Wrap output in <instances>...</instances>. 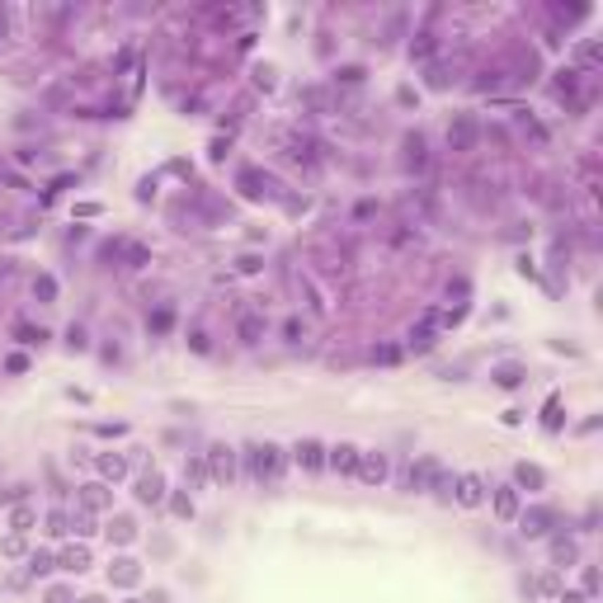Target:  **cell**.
<instances>
[{"instance_id": "1", "label": "cell", "mask_w": 603, "mask_h": 603, "mask_svg": "<svg viewBox=\"0 0 603 603\" xmlns=\"http://www.w3.org/2000/svg\"><path fill=\"white\" fill-rule=\"evenodd\" d=\"M240 458H245V476H250L254 486H278V481H283L287 453L278 443H245Z\"/></svg>"}, {"instance_id": "2", "label": "cell", "mask_w": 603, "mask_h": 603, "mask_svg": "<svg viewBox=\"0 0 603 603\" xmlns=\"http://www.w3.org/2000/svg\"><path fill=\"white\" fill-rule=\"evenodd\" d=\"M203 458H207V476L217 481V486H226V491H231V481H236V448L212 443Z\"/></svg>"}, {"instance_id": "3", "label": "cell", "mask_w": 603, "mask_h": 603, "mask_svg": "<svg viewBox=\"0 0 603 603\" xmlns=\"http://www.w3.org/2000/svg\"><path fill=\"white\" fill-rule=\"evenodd\" d=\"M481 142V127L472 113H458L453 123H448V151H458V156H467V151H476Z\"/></svg>"}, {"instance_id": "4", "label": "cell", "mask_w": 603, "mask_h": 603, "mask_svg": "<svg viewBox=\"0 0 603 603\" xmlns=\"http://www.w3.org/2000/svg\"><path fill=\"white\" fill-rule=\"evenodd\" d=\"M453 500H458L462 509L486 505V481H481L476 472H462V476H453Z\"/></svg>"}, {"instance_id": "5", "label": "cell", "mask_w": 603, "mask_h": 603, "mask_svg": "<svg viewBox=\"0 0 603 603\" xmlns=\"http://www.w3.org/2000/svg\"><path fill=\"white\" fill-rule=\"evenodd\" d=\"M439 476V458H420V462H410L406 472H401V491H429V481Z\"/></svg>"}, {"instance_id": "6", "label": "cell", "mask_w": 603, "mask_h": 603, "mask_svg": "<svg viewBox=\"0 0 603 603\" xmlns=\"http://www.w3.org/2000/svg\"><path fill=\"white\" fill-rule=\"evenodd\" d=\"M358 458H363V448H354V443L325 448V467H330V472H339V476H358Z\"/></svg>"}, {"instance_id": "7", "label": "cell", "mask_w": 603, "mask_h": 603, "mask_svg": "<svg viewBox=\"0 0 603 603\" xmlns=\"http://www.w3.org/2000/svg\"><path fill=\"white\" fill-rule=\"evenodd\" d=\"M292 462H297L302 472H311V476L325 472V443H320V439H302V443L292 448Z\"/></svg>"}, {"instance_id": "8", "label": "cell", "mask_w": 603, "mask_h": 603, "mask_svg": "<svg viewBox=\"0 0 603 603\" xmlns=\"http://www.w3.org/2000/svg\"><path fill=\"white\" fill-rule=\"evenodd\" d=\"M264 335H269L264 311H240V316H236V339H240V344H259Z\"/></svg>"}, {"instance_id": "9", "label": "cell", "mask_w": 603, "mask_h": 603, "mask_svg": "<svg viewBox=\"0 0 603 603\" xmlns=\"http://www.w3.org/2000/svg\"><path fill=\"white\" fill-rule=\"evenodd\" d=\"M491 505H495V519H500V524H514V519H519V486H495Z\"/></svg>"}, {"instance_id": "10", "label": "cell", "mask_w": 603, "mask_h": 603, "mask_svg": "<svg viewBox=\"0 0 603 603\" xmlns=\"http://www.w3.org/2000/svg\"><path fill=\"white\" fill-rule=\"evenodd\" d=\"M387 472H391V467H387V453H377V448L358 458V481H368V486H382Z\"/></svg>"}, {"instance_id": "11", "label": "cell", "mask_w": 603, "mask_h": 603, "mask_svg": "<svg viewBox=\"0 0 603 603\" xmlns=\"http://www.w3.org/2000/svg\"><path fill=\"white\" fill-rule=\"evenodd\" d=\"M401 151H406V170H415V175H424L429 170V146H424L420 132H410V137L401 142Z\"/></svg>"}, {"instance_id": "12", "label": "cell", "mask_w": 603, "mask_h": 603, "mask_svg": "<svg viewBox=\"0 0 603 603\" xmlns=\"http://www.w3.org/2000/svg\"><path fill=\"white\" fill-rule=\"evenodd\" d=\"M519 524H524V538H542L547 528L556 524V509H528V514H519Z\"/></svg>"}, {"instance_id": "13", "label": "cell", "mask_w": 603, "mask_h": 603, "mask_svg": "<svg viewBox=\"0 0 603 603\" xmlns=\"http://www.w3.org/2000/svg\"><path fill=\"white\" fill-rule=\"evenodd\" d=\"M137 500H142V505H160V500H165V476H160V472L137 476Z\"/></svg>"}, {"instance_id": "14", "label": "cell", "mask_w": 603, "mask_h": 603, "mask_svg": "<svg viewBox=\"0 0 603 603\" xmlns=\"http://www.w3.org/2000/svg\"><path fill=\"white\" fill-rule=\"evenodd\" d=\"M434 52H439V33H434V29H420V33L410 38V62H429Z\"/></svg>"}, {"instance_id": "15", "label": "cell", "mask_w": 603, "mask_h": 603, "mask_svg": "<svg viewBox=\"0 0 603 603\" xmlns=\"http://www.w3.org/2000/svg\"><path fill=\"white\" fill-rule=\"evenodd\" d=\"M495 377V387H505V391H514V387H524V377H528V368L524 363H500L491 372Z\"/></svg>"}, {"instance_id": "16", "label": "cell", "mask_w": 603, "mask_h": 603, "mask_svg": "<svg viewBox=\"0 0 603 603\" xmlns=\"http://www.w3.org/2000/svg\"><path fill=\"white\" fill-rule=\"evenodd\" d=\"M269 189H273V179H264L259 170H240V193L245 198H264Z\"/></svg>"}, {"instance_id": "17", "label": "cell", "mask_w": 603, "mask_h": 603, "mask_svg": "<svg viewBox=\"0 0 603 603\" xmlns=\"http://www.w3.org/2000/svg\"><path fill=\"white\" fill-rule=\"evenodd\" d=\"M580 95V71L575 66H561L556 71V99H575Z\"/></svg>"}, {"instance_id": "18", "label": "cell", "mask_w": 603, "mask_h": 603, "mask_svg": "<svg viewBox=\"0 0 603 603\" xmlns=\"http://www.w3.org/2000/svg\"><path fill=\"white\" fill-rule=\"evenodd\" d=\"M146 264H151V245L127 240V245H123V269H146Z\"/></svg>"}, {"instance_id": "19", "label": "cell", "mask_w": 603, "mask_h": 603, "mask_svg": "<svg viewBox=\"0 0 603 603\" xmlns=\"http://www.w3.org/2000/svg\"><path fill=\"white\" fill-rule=\"evenodd\" d=\"M109 575L118 580V585H127V589H132L137 580H142V571H137V561H132V556H118V561L109 566Z\"/></svg>"}, {"instance_id": "20", "label": "cell", "mask_w": 603, "mask_h": 603, "mask_svg": "<svg viewBox=\"0 0 603 603\" xmlns=\"http://www.w3.org/2000/svg\"><path fill=\"white\" fill-rule=\"evenodd\" d=\"M33 524H38V509H33L29 500H19V505L10 509V528H15V533H29Z\"/></svg>"}, {"instance_id": "21", "label": "cell", "mask_w": 603, "mask_h": 603, "mask_svg": "<svg viewBox=\"0 0 603 603\" xmlns=\"http://www.w3.org/2000/svg\"><path fill=\"white\" fill-rule=\"evenodd\" d=\"M184 476H189V486H193V491H203L207 481H212V476H207V458H203V453H193V458L184 462Z\"/></svg>"}, {"instance_id": "22", "label": "cell", "mask_w": 603, "mask_h": 603, "mask_svg": "<svg viewBox=\"0 0 603 603\" xmlns=\"http://www.w3.org/2000/svg\"><path fill=\"white\" fill-rule=\"evenodd\" d=\"M57 566H62V571H90V552H85V547H66L62 556H57Z\"/></svg>"}, {"instance_id": "23", "label": "cell", "mask_w": 603, "mask_h": 603, "mask_svg": "<svg viewBox=\"0 0 603 603\" xmlns=\"http://www.w3.org/2000/svg\"><path fill=\"white\" fill-rule=\"evenodd\" d=\"M514 481H519V486H528V491H542V486H547L542 467H533V462H519V467H514Z\"/></svg>"}, {"instance_id": "24", "label": "cell", "mask_w": 603, "mask_h": 603, "mask_svg": "<svg viewBox=\"0 0 603 603\" xmlns=\"http://www.w3.org/2000/svg\"><path fill=\"white\" fill-rule=\"evenodd\" d=\"M99 476L123 481L127 476V458H118V453H99Z\"/></svg>"}, {"instance_id": "25", "label": "cell", "mask_w": 603, "mask_h": 603, "mask_svg": "<svg viewBox=\"0 0 603 603\" xmlns=\"http://www.w3.org/2000/svg\"><path fill=\"white\" fill-rule=\"evenodd\" d=\"M10 335H15L19 344H29V349H33V344H43V339H48V330H43V325H29V320H15V330H10Z\"/></svg>"}, {"instance_id": "26", "label": "cell", "mask_w": 603, "mask_h": 603, "mask_svg": "<svg viewBox=\"0 0 603 603\" xmlns=\"http://www.w3.org/2000/svg\"><path fill=\"white\" fill-rule=\"evenodd\" d=\"M575 62H580V76H585V71H594V66H599V43H594V38H585V43L575 48Z\"/></svg>"}, {"instance_id": "27", "label": "cell", "mask_w": 603, "mask_h": 603, "mask_svg": "<svg viewBox=\"0 0 603 603\" xmlns=\"http://www.w3.org/2000/svg\"><path fill=\"white\" fill-rule=\"evenodd\" d=\"M104 505H109L104 486H80V509H90V514H95V509H104Z\"/></svg>"}, {"instance_id": "28", "label": "cell", "mask_w": 603, "mask_h": 603, "mask_svg": "<svg viewBox=\"0 0 603 603\" xmlns=\"http://www.w3.org/2000/svg\"><path fill=\"white\" fill-rule=\"evenodd\" d=\"M33 297L38 302H57V278H52V273H38V278H33Z\"/></svg>"}, {"instance_id": "29", "label": "cell", "mask_w": 603, "mask_h": 603, "mask_svg": "<svg viewBox=\"0 0 603 603\" xmlns=\"http://www.w3.org/2000/svg\"><path fill=\"white\" fill-rule=\"evenodd\" d=\"M589 5H552V19L556 24H575V19H585Z\"/></svg>"}, {"instance_id": "30", "label": "cell", "mask_w": 603, "mask_h": 603, "mask_svg": "<svg viewBox=\"0 0 603 603\" xmlns=\"http://www.w3.org/2000/svg\"><path fill=\"white\" fill-rule=\"evenodd\" d=\"M528 585H533V594H552L556 599V594H561V575L547 571V575H538V580H528Z\"/></svg>"}, {"instance_id": "31", "label": "cell", "mask_w": 603, "mask_h": 603, "mask_svg": "<svg viewBox=\"0 0 603 603\" xmlns=\"http://www.w3.org/2000/svg\"><path fill=\"white\" fill-rule=\"evenodd\" d=\"M575 556H580V552H575L571 538H552V561H556V566H566V561H575Z\"/></svg>"}, {"instance_id": "32", "label": "cell", "mask_w": 603, "mask_h": 603, "mask_svg": "<svg viewBox=\"0 0 603 603\" xmlns=\"http://www.w3.org/2000/svg\"><path fill=\"white\" fill-rule=\"evenodd\" d=\"M109 538H113V542H132V538H137V524H132V519H113V524H109Z\"/></svg>"}, {"instance_id": "33", "label": "cell", "mask_w": 603, "mask_h": 603, "mask_svg": "<svg viewBox=\"0 0 603 603\" xmlns=\"http://www.w3.org/2000/svg\"><path fill=\"white\" fill-rule=\"evenodd\" d=\"M429 85H434V90H448V85H453V71H448L443 62H429Z\"/></svg>"}, {"instance_id": "34", "label": "cell", "mask_w": 603, "mask_h": 603, "mask_svg": "<svg viewBox=\"0 0 603 603\" xmlns=\"http://www.w3.org/2000/svg\"><path fill=\"white\" fill-rule=\"evenodd\" d=\"M48 533H52V538H66V533H71V514L52 509V514H48Z\"/></svg>"}, {"instance_id": "35", "label": "cell", "mask_w": 603, "mask_h": 603, "mask_svg": "<svg viewBox=\"0 0 603 603\" xmlns=\"http://www.w3.org/2000/svg\"><path fill=\"white\" fill-rule=\"evenodd\" d=\"M52 566H57V556H48V552H33L29 556V575H33V580H38V575H48Z\"/></svg>"}, {"instance_id": "36", "label": "cell", "mask_w": 603, "mask_h": 603, "mask_svg": "<svg viewBox=\"0 0 603 603\" xmlns=\"http://www.w3.org/2000/svg\"><path fill=\"white\" fill-rule=\"evenodd\" d=\"M71 533H80V538H90V533H95V519H90V509L71 514Z\"/></svg>"}, {"instance_id": "37", "label": "cell", "mask_w": 603, "mask_h": 603, "mask_svg": "<svg viewBox=\"0 0 603 603\" xmlns=\"http://www.w3.org/2000/svg\"><path fill=\"white\" fill-rule=\"evenodd\" d=\"M410 349H415V354H429V349H434V330H424V325H420V330H410Z\"/></svg>"}, {"instance_id": "38", "label": "cell", "mask_w": 603, "mask_h": 603, "mask_svg": "<svg viewBox=\"0 0 603 603\" xmlns=\"http://www.w3.org/2000/svg\"><path fill=\"white\" fill-rule=\"evenodd\" d=\"M542 424L552 429V434L561 429V396H552V401H547V410H542Z\"/></svg>"}, {"instance_id": "39", "label": "cell", "mask_w": 603, "mask_h": 603, "mask_svg": "<svg viewBox=\"0 0 603 603\" xmlns=\"http://www.w3.org/2000/svg\"><path fill=\"white\" fill-rule=\"evenodd\" d=\"M146 325H151V335H165V330H170V325H175V316H170V311L160 306V311H156V316H151V320H146Z\"/></svg>"}, {"instance_id": "40", "label": "cell", "mask_w": 603, "mask_h": 603, "mask_svg": "<svg viewBox=\"0 0 603 603\" xmlns=\"http://www.w3.org/2000/svg\"><path fill=\"white\" fill-rule=\"evenodd\" d=\"M372 363H401V349L396 344H377V349H372Z\"/></svg>"}, {"instance_id": "41", "label": "cell", "mask_w": 603, "mask_h": 603, "mask_svg": "<svg viewBox=\"0 0 603 603\" xmlns=\"http://www.w3.org/2000/svg\"><path fill=\"white\" fill-rule=\"evenodd\" d=\"M170 509H175V519H193V500L189 495H170Z\"/></svg>"}, {"instance_id": "42", "label": "cell", "mask_w": 603, "mask_h": 603, "mask_svg": "<svg viewBox=\"0 0 603 603\" xmlns=\"http://www.w3.org/2000/svg\"><path fill=\"white\" fill-rule=\"evenodd\" d=\"M302 335H306V325H302L297 316H287V320H283V339H287V344H297Z\"/></svg>"}, {"instance_id": "43", "label": "cell", "mask_w": 603, "mask_h": 603, "mask_svg": "<svg viewBox=\"0 0 603 603\" xmlns=\"http://www.w3.org/2000/svg\"><path fill=\"white\" fill-rule=\"evenodd\" d=\"M264 269V259H259V254H240L236 259V273H259Z\"/></svg>"}, {"instance_id": "44", "label": "cell", "mask_w": 603, "mask_h": 603, "mask_svg": "<svg viewBox=\"0 0 603 603\" xmlns=\"http://www.w3.org/2000/svg\"><path fill=\"white\" fill-rule=\"evenodd\" d=\"M24 552H29L24 533H10V538H5V556H24Z\"/></svg>"}, {"instance_id": "45", "label": "cell", "mask_w": 603, "mask_h": 603, "mask_svg": "<svg viewBox=\"0 0 603 603\" xmlns=\"http://www.w3.org/2000/svg\"><path fill=\"white\" fill-rule=\"evenodd\" d=\"M335 80H344V85H358V80H363V66H339V71H335Z\"/></svg>"}, {"instance_id": "46", "label": "cell", "mask_w": 603, "mask_h": 603, "mask_svg": "<svg viewBox=\"0 0 603 603\" xmlns=\"http://www.w3.org/2000/svg\"><path fill=\"white\" fill-rule=\"evenodd\" d=\"M500 85H505V80H500V71H486V76L476 80V90H491V95L500 90Z\"/></svg>"}, {"instance_id": "47", "label": "cell", "mask_w": 603, "mask_h": 603, "mask_svg": "<svg viewBox=\"0 0 603 603\" xmlns=\"http://www.w3.org/2000/svg\"><path fill=\"white\" fill-rule=\"evenodd\" d=\"M580 594H585V599H594V594H599V571H594V566L585 571V589H580Z\"/></svg>"}, {"instance_id": "48", "label": "cell", "mask_w": 603, "mask_h": 603, "mask_svg": "<svg viewBox=\"0 0 603 603\" xmlns=\"http://www.w3.org/2000/svg\"><path fill=\"white\" fill-rule=\"evenodd\" d=\"M189 349L193 354H207V330H189Z\"/></svg>"}, {"instance_id": "49", "label": "cell", "mask_w": 603, "mask_h": 603, "mask_svg": "<svg viewBox=\"0 0 603 603\" xmlns=\"http://www.w3.org/2000/svg\"><path fill=\"white\" fill-rule=\"evenodd\" d=\"M66 344H71V349H85V330L71 325V330H66Z\"/></svg>"}, {"instance_id": "50", "label": "cell", "mask_w": 603, "mask_h": 603, "mask_svg": "<svg viewBox=\"0 0 603 603\" xmlns=\"http://www.w3.org/2000/svg\"><path fill=\"white\" fill-rule=\"evenodd\" d=\"M254 85H259V90H269V85H273V71H269V66H259V71H254Z\"/></svg>"}, {"instance_id": "51", "label": "cell", "mask_w": 603, "mask_h": 603, "mask_svg": "<svg viewBox=\"0 0 603 603\" xmlns=\"http://www.w3.org/2000/svg\"><path fill=\"white\" fill-rule=\"evenodd\" d=\"M5 368H10V372H24V368H29V358H24V354H10V358H5Z\"/></svg>"}, {"instance_id": "52", "label": "cell", "mask_w": 603, "mask_h": 603, "mask_svg": "<svg viewBox=\"0 0 603 603\" xmlns=\"http://www.w3.org/2000/svg\"><path fill=\"white\" fill-rule=\"evenodd\" d=\"M556 599H561V603H589V599H585V594H580V589H561V594H556Z\"/></svg>"}, {"instance_id": "53", "label": "cell", "mask_w": 603, "mask_h": 603, "mask_svg": "<svg viewBox=\"0 0 603 603\" xmlns=\"http://www.w3.org/2000/svg\"><path fill=\"white\" fill-rule=\"evenodd\" d=\"M226 151H231V137H217V142H212V156L222 160V156H226Z\"/></svg>"}, {"instance_id": "54", "label": "cell", "mask_w": 603, "mask_h": 603, "mask_svg": "<svg viewBox=\"0 0 603 603\" xmlns=\"http://www.w3.org/2000/svg\"><path fill=\"white\" fill-rule=\"evenodd\" d=\"M48 603H71V589H48Z\"/></svg>"}, {"instance_id": "55", "label": "cell", "mask_w": 603, "mask_h": 603, "mask_svg": "<svg viewBox=\"0 0 603 603\" xmlns=\"http://www.w3.org/2000/svg\"><path fill=\"white\" fill-rule=\"evenodd\" d=\"M0 38H10V10H0Z\"/></svg>"}, {"instance_id": "56", "label": "cell", "mask_w": 603, "mask_h": 603, "mask_svg": "<svg viewBox=\"0 0 603 603\" xmlns=\"http://www.w3.org/2000/svg\"><path fill=\"white\" fill-rule=\"evenodd\" d=\"M76 603H104V599H99V594H90V599H76Z\"/></svg>"}, {"instance_id": "57", "label": "cell", "mask_w": 603, "mask_h": 603, "mask_svg": "<svg viewBox=\"0 0 603 603\" xmlns=\"http://www.w3.org/2000/svg\"><path fill=\"white\" fill-rule=\"evenodd\" d=\"M127 603H137V599H127Z\"/></svg>"}]
</instances>
